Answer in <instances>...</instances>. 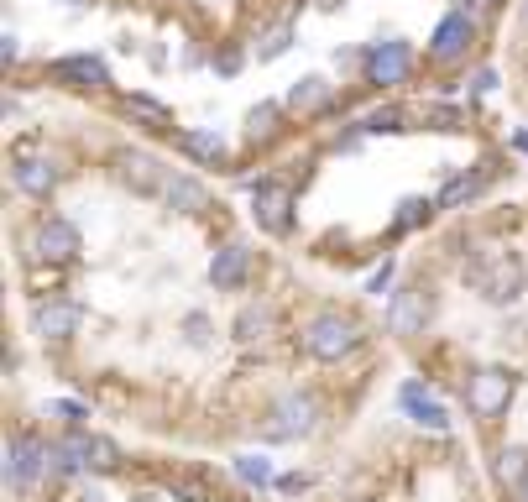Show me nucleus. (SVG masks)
Listing matches in <instances>:
<instances>
[{
    "label": "nucleus",
    "mask_w": 528,
    "mask_h": 502,
    "mask_svg": "<svg viewBox=\"0 0 528 502\" xmlns=\"http://www.w3.org/2000/svg\"><path fill=\"white\" fill-rule=\"evenodd\" d=\"M121 184H131L136 194H163L168 173L152 152H121Z\"/></svg>",
    "instance_id": "17"
},
{
    "label": "nucleus",
    "mask_w": 528,
    "mask_h": 502,
    "mask_svg": "<svg viewBox=\"0 0 528 502\" xmlns=\"http://www.w3.org/2000/svg\"><path fill=\"white\" fill-rule=\"evenodd\" d=\"M523 502H528V487H523Z\"/></svg>",
    "instance_id": "35"
},
{
    "label": "nucleus",
    "mask_w": 528,
    "mask_h": 502,
    "mask_svg": "<svg viewBox=\"0 0 528 502\" xmlns=\"http://www.w3.org/2000/svg\"><path fill=\"white\" fill-rule=\"evenodd\" d=\"M79 325H84V309L68 299L32 304V335H42V340H68V335H79Z\"/></svg>",
    "instance_id": "10"
},
{
    "label": "nucleus",
    "mask_w": 528,
    "mask_h": 502,
    "mask_svg": "<svg viewBox=\"0 0 528 502\" xmlns=\"http://www.w3.org/2000/svg\"><path fill=\"white\" fill-rule=\"evenodd\" d=\"M246 278H251V251H246L241 241H225L215 257H210V283H215L220 293H236Z\"/></svg>",
    "instance_id": "14"
},
{
    "label": "nucleus",
    "mask_w": 528,
    "mask_h": 502,
    "mask_svg": "<svg viewBox=\"0 0 528 502\" xmlns=\"http://www.w3.org/2000/svg\"><path fill=\"white\" fill-rule=\"evenodd\" d=\"M11 178H16V189L21 194H32V199H48L53 189H58V163L53 157H16V168H11Z\"/></svg>",
    "instance_id": "16"
},
{
    "label": "nucleus",
    "mask_w": 528,
    "mask_h": 502,
    "mask_svg": "<svg viewBox=\"0 0 528 502\" xmlns=\"http://www.w3.org/2000/svg\"><path fill=\"white\" fill-rule=\"evenodd\" d=\"M48 414H58V419H68V424L79 429V424L89 419V408H84V403H68V398H53V403H48Z\"/></svg>",
    "instance_id": "30"
},
{
    "label": "nucleus",
    "mask_w": 528,
    "mask_h": 502,
    "mask_svg": "<svg viewBox=\"0 0 528 502\" xmlns=\"http://www.w3.org/2000/svg\"><path fill=\"white\" fill-rule=\"evenodd\" d=\"M272 121H278V105L262 100V105L246 116V136H251V142H257V136H272Z\"/></svg>",
    "instance_id": "28"
},
{
    "label": "nucleus",
    "mask_w": 528,
    "mask_h": 502,
    "mask_svg": "<svg viewBox=\"0 0 528 502\" xmlns=\"http://www.w3.org/2000/svg\"><path fill=\"white\" fill-rule=\"evenodd\" d=\"M471 6H476V11H492V6H497V0H471Z\"/></svg>",
    "instance_id": "34"
},
{
    "label": "nucleus",
    "mask_w": 528,
    "mask_h": 502,
    "mask_svg": "<svg viewBox=\"0 0 528 502\" xmlns=\"http://www.w3.org/2000/svg\"><path fill=\"white\" fill-rule=\"evenodd\" d=\"M251 220H257L267 236H288L293 231V189L262 178V184L251 189Z\"/></svg>",
    "instance_id": "7"
},
{
    "label": "nucleus",
    "mask_w": 528,
    "mask_h": 502,
    "mask_svg": "<svg viewBox=\"0 0 528 502\" xmlns=\"http://www.w3.org/2000/svg\"><path fill=\"white\" fill-rule=\"evenodd\" d=\"M314 424H319V403H314V393H283L278 403H272V419H267V435L272 440H304V435H314Z\"/></svg>",
    "instance_id": "6"
},
{
    "label": "nucleus",
    "mask_w": 528,
    "mask_h": 502,
    "mask_svg": "<svg viewBox=\"0 0 528 502\" xmlns=\"http://www.w3.org/2000/svg\"><path fill=\"white\" fill-rule=\"evenodd\" d=\"M429 314H434V304H429L424 288H398V293H393V309H387V330L403 335V340H413V335H424Z\"/></svg>",
    "instance_id": "9"
},
{
    "label": "nucleus",
    "mask_w": 528,
    "mask_h": 502,
    "mask_svg": "<svg viewBox=\"0 0 528 502\" xmlns=\"http://www.w3.org/2000/svg\"><path fill=\"white\" fill-rule=\"evenodd\" d=\"M481 184H487V173H461V178H450L445 194H440V204H445V210H455V204L476 199V194H481Z\"/></svg>",
    "instance_id": "25"
},
{
    "label": "nucleus",
    "mask_w": 528,
    "mask_h": 502,
    "mask_svg": "<svg viewBox=\"0 0 528 502\" xmlns=\"http://www.w3.org/2000/svg\"><path fill=\"white\" fill-rule=\"evenodd\" d=\"M168 492H173V497H183V502H220L210 487H204V476H173Z\"/></svg>",
    "instance_id": "26"
},
{
    "label": "nucleus",
    "mask_w": 528,
    "mask_h": 502,
    "mask_svg": "<svg viewBox=\"0 0 528 502\" xmlns=\"http://www.w3.org/2000/svg\"><path fill=\"white\" fill-rule=\"evenodd\" d=\"M398 403H403V414L419 424V429H434V435H445V429H450V408L434 398L424 382H403L398 387Z\"/></svg>",
    "instance_id": "11"
},
{
    "label": "nucleus",
    "mask_w": 528,
    "mask_h": 502,
    "mask_svg": "<svg viewBox=\"0 0 528 502\" xmlns=\"http://www.w3.org/2000/svg\"><path fill=\"white\" fill-rule=\"evenodd\" d=\"M236 476H241V482L246 487H278V471H272V461H267V455H236Z\"/></svg>",
    "instance_id": "24"
},
{
    "label": "nucleus",
    "mask_w": 528,
    "mask_h": 502,
    "mask_svg": "<svg viewBox=\"0 0 528 502\" xmlns=\"http://www.w3.org/2000/svg\"><path fill=\"white\" fill-rule=\"evenodd\" d=\"M126 116L147 121L152 131H173V110L157 105V100H147V95H126Z\"/></svg>",
    "instance_id": "23"
},
{
    "label": "nucleus",
    "mask_w": 528,
    "mask_h": 502,
    "mask_svg": "<svg viewBox=\"0 0 528 502\" xmlns=\"http://www.w3.org/2000/svg\"><path fill=\"white\" fill-rule=\"evenodd\" d=\"M413 68V48L408 42H377L372 53H366V79L372 84H403Z\"/></svg>",
    "instance_id": "12"
},
{
    "label": "nucleus",
    "mask_w": 528,
    "mask_h": 502,
    "mask_svg": "<svg viewBox=\"0 0 528 502\" xmlns=\"http://www.w3.org/2000/svg\"><path fill=\"white\" fill-rule=\"evenodd\" d=\"M0 58H6V63L21 58V37H16V32H6V42H0Z\"/></svg>",
    "instance_id": "33"
},
{
    "label": "nucleus",
    "mask_w": 528,
    "mask_h": 502,
    "mask_svg": "<svg viewBox=\"0 0 528 502\" xmlns=\"http://www.w3.org/2000/svg\"><path fill=\"white\" fill-rule=\"evenodd\" d=\"M361 131H372V136L377 131H403V110L398 105H382V110H372V116L361 121Z\"/></svg>",
    "instance_id": "29"
},
{
    "label": "nucleus",
    "mask_w": 528,
    "mask_h": 502,
    "mask_svg": "<svg viewBox=\"0 0 528 502\" xmlns=\"http://www.w3.org/2000/svg\"><path fill=\"white\" fill-rule=\"evenodd\" d=\"M393 272H398L393 262H382V267L372 272V283H366V293H377V299H382V293H387V288H393Z\"/></svg>",
    "instance_id": "32"
},
{
    "label": "nucleus",
    "mask_w": 528,
    "mask_h": 502,
    "mask_svg": "<svg viewBox=\"0 0 528 502\" xmlns=\"http://www.w3.org/2000/svg\"><path fill=\"white\" fill-rule=\"evenodd\" d=\"M163 199H168V210H178V215H199L204 204H210V194H204L199 178H183V173H168Z\"/></svg>",
    "instance_id": "19"
},
{
    "label": "nucleus",
    "mask_w": 528,
    "mask_h": 502,
    "mask_svg": "<svg viewBox=\"0 0 528 502\" xmlns=\"http://www.w3.org/2000/svg\"><path fill=\"white\" fill-rule=\"evenodd\" d=\"M178 142H183L189 157H199V163H220V157H225V136L220 131H183Z\"/></svg>",
    "instance_id": "21"
},
{
    "label": "nucleus",
    "mask_w": 528,
    "mask_h": 502,
    "mask_svg": "<svg viewBox=\"0 0 528 502\" xmlns=\"http://www.w3.org/2000/svg\"><path fill=\"white\" fill-rule=\"evenodd\" d=\"M424 215H429L424 199H403V204H398V225H419Z\"/></svg>",
    "instance_id": "31"
},
{
    "label": "nucleus",
    "mask_w": 528,
    "mask_h": 502,
    "mask_svg": "<svg viewBox=\"0 0 528 502\" xmlns=\"http://www.w3.org/2000/svg\"><path fill=\"white\" fill-rule=\"evenodd\" d=\"M492 482H497L502 492H518V497H523V487H528V445H502V450H497Z\"/></svg>",
    "instance_id": "18"
},
{
    "label": "nucleus",
    "mask_w": 528,
    "mask_h": 502,
    "mask_svg": "<svg viewBox=\"0 0 528 502\" xmlns=\"http://www.w3.org/2000/svg\"><path fill=\"white\" fill-rule=\"evenodd\" d=\"M48 74H53L58 84H74V89H105V84H110V68H105V58H95V53L58 58Z\"/></svg>",
    "instance_id": "15"
},
{
    "label": "nucleus",
    "mask_w": 528,
    "mask_h": 502,
    "mask_svg": "<svg viewBox=\"0 0 528 502\" xmlns=\"http://www.w3.org/2000/svg\"><path fill=\"white\" fill-rule=\"evenodd\" d=\"M79 251H84V241H79V231H74L68 220L53 215V220L37 225V257H42V262H74Z\"/></svg>",
    "instance_id": "13"
},
{
    "label": "nucleus",
    "mask_w": 528,
    "mask_h": 502,
    "mask_svg": "<svg viewBox=\"0 0 528 502\" xmlns=\"http://www.w3.org/2000/svg\"><path fill=\"white\" fill-rule=\"evenodd\" d=\"M466 278H471V288L487 304H518L523 293H528V267L513 257V251H502V246L481 251V257L466 267Z\"/></svg>",
    "instance_id": "1"
},
{
    "label": "nucleus",
    "mask_w": 528,
    "mask_h": 502,
    "mask_svg": "<svg viewBox=\"0 0 528 502\" xmlns=\"http://www.w3.org/2000/svg\"><path fill=\"white\" fill-rule=\"evenodd\" d=\"M272 325H278V309L272 304H246L236 319V340H267Z\"/></svg>",
    "instance_id": "20"
},
{
    "label": "nucleus",
    "mask_w": 528,
    "mask_h": 502,
    "mask_svg": "<svg viewBox=\"0 0 528 502\" xmlns=\"http://www.w3.org/2000/svg\"><path fill=\"white\" fill-rule=\"evenodd\" d=\"M330 100V84L319 79V74H309V79H298L293 89H288V110H319Z\"/></svg>",
    "instance_id": "22"
},
{
    "label": "nucleus",
    "mask_w": 528,
    "mask_h": 502,
    "mask_svg": "<svg viewBox=\"0 0 528 502\" xmlns=\"http://www.w3.org/2000/svg\"><path fill=\"white\" fill-rule=\"evenodd\" d=\"M523 11H528V0H523Z\"/></svg>",
    "instance_id": "36"
},
{
    "label": "nucleus",
    "mask_w": 528,
    "mask_h": 502,
    "mask_svg": "<svg viewBox=\"0 0 528 502\" xmlns=\"http://www.w3.org/2000/svg\"><path fill=\"white\" fill-rule=\"evenodd\" d=\"M48 471H58V445L37 440V435H11L6 440V482L11 487H32Z\"/></svg>",
    "instance_id": "3"
},
{
    "label": "nucleus",
    "mask_w": 528,
    "mask_h": 502,
    "mask_svg": "<svg viewBox=\"0 0 528 502\" xmlns=\"http://www.w3.org/2000/svg\"><path fill=\"white\" fill-rule=\"evenodd\" d=\"M293 48V27H278V32H267L262 37V48H257V63H272V58H283Z\"/></svg>",
    "instance_id": "27"
},
{
    "label": "nucleus",
    "mask_w": 528,
    "mask_h": 502,
    "mask_svg": "<svg viewBox=\"0 0 528 502\" xmlns=\"http://www.w3.org/2000/svg\"><path fill=\"white\" fill-rule=\"evenodd\" d=\"M471 42H476V21L466 11H450L440 27H434V37H429V58L434 63H461L471 53Z\"/></svg>",
    "instance_id": "8"
},
{
    "label": "nucleus",
    "mask_w": 528,
    "mask_h": 502,
    "mask_svg": "<svg viewBox=\"0 0 528 502\" xmlns=\"http://www.w3.org/2000/svg\"><path fill=\"white\" fill-rule=\"evenodd\" d=\"M361 340H366V330L356 325L351 314H340V309L314 314L309 325H304V351L314 361H346L351 351H361Z\"/></svg>",
    "instance_id": "2"
},
{
    "label": "nucleus",
    "mask_w": 528,
    "mask_h": 502,
    "mask_svg": "<svg viewBox=\"0 0 528 502\" xmlns=\"http://www.w3.org/2000/svg\"><path fill=\"white\" fill-rule=\"evenodd\" d=\"M121 466V450L110 445L105 435H84L74 429L63 445H58V471H116Z\"/></svg>",
    "instance_id": "5"
},
{
    "label": "nucleus",
    "mask_w": 528,
    "mask_h": 502,
    "mask_svg": "<svg viewBox=\"0 0 528 502\" xmlns=\"http://www.w3.org/2000/svg\"><path fill=\"white\" fill-rule=\"evenodd\" d=\"M513 393H518L513 372H502V367H481V372L466 382V408H471L476 419H497V414H508Z\"/></svg>",
    "instance_id": "4"
}]
</instances>
